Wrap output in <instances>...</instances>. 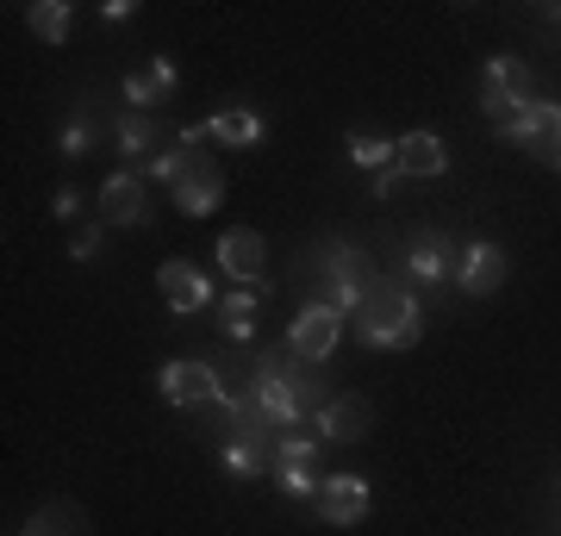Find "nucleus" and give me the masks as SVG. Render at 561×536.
I'll return each instance as SVG.
<instances>
[{"instance_id": "nucleus-1", "label": "nucleus", "mask_w": 561, "mask_h": 536, "mask_svg": "<svg viewBox=\"0 0 561 536\" xmlns=\"http://www.w3.org/2000/svg\"><path fill=\"white\" fill-rule=\"evenodd\" d=\"M356 318H362V343H368V350H412L419 331H424L419 299L405 294V287H368Z\"/></svg>"}, {"instance_id": "nucleus-2", "label": "nucleus", "mask_w": 561, "mask_h": 536, "mask_svg": "<svg viewBox=\"0 0 561 536\" xmlns=\"http://www.w3.org/2000/svg\"><path fill=\"white\" fill-rule=\"evenodd\" d=\"M157 387H162V399L169 406H206V399H231L225 394V375H219V362H169L157 375Z\"/></svg>"}, {"instance_id": "nucleus-3", "label": "nucleus", "mask_w": 561, "mask_h": 536, "mask_svg": "<svg viewBox=\"0 0 561 536\" xmlns=\"http://www.w3.org/2000/svg\"><path fill=\"white\" fill-rule=\"evenodd\" d=\"M213 138V144H225V150H250V144H262V119L250 113V106H225V113H213V119H201V125H187L175 144H201Z\"/></svg>"}, {"instance_id": "nucleus-4", "label": "nucleus", "mask_w": 561, "mask_h": 536, "mask_svg": "<svg viewBox=\"0 0 561 536\" xmlns=\"http://www.w3.org/2000/svg\"><path fill=\"white\" fill-rule=\"evenodd\" d=\"M324 269H331V287H337L331 306H337V312H356L362 294L375 287V262L362 256V250H350V243H331V250H324Z\"/></svg>"}, {"instance_id": "nucleus-5", "label": "nucleus", "mask_w": 561, "mask_h": 536, "mask_svg": "<svg viewBox=\"0 0 561 536\" xmlns=\"http://www.w3.org/2000/svg\"><path fill=\"white\" fill-rule=\"evenodd\" d=\"M101 219L106 225H144L150 219V181L138 169H119V175L101 181Z\"/></svg>"}, {"instance_id": "nucleus-6", "label": "nucleus", "mask_w": 561, "mask_h": 536, "mask_svg": "<svg viewBox=\"0 0 561 536\" xmlns=\"http://www.w3.org/2000/svg\"><path fill=\"white\" fill-rule=\"evenodd\" d=\"M337 331H343V312L324 299V306H306L300 318H294V331H287V350L306 362H324L331 350H337Z\"/></svg>"}, {"instance_id": "nucleus-7", "label": "nucleus", "mask_w": 561, "mask_h": 536, "mask_svg": "<svg viewBox=\"0 0 561 536\" xmlns=\"http://www.w3.org/2000/svg\"><path fill=\"white\" fill-rule=\"evenodd\" d=\"M157 287H162V306L169 312H201V306H213V281L194 269V262H162L157 269Z\"/></svg>"}, {"instance_id": "nucleus-8", "label": "nucleus", "mask_w": 561, "mask_h": 536, "mask_svg": "<svg viewBox=\"0 0 561 536\" xmlns=\"http://www.w3.org/2000/svg\"><path fill=\"white\" fill-rule=\"evenodd\" d=\"M312 505H319L324 524H362V517H368V480L362 475H324Z\"/></svg>"}, {"instance_id": "nucleus-9", "label": "nucleus", "mask_w": 561, "mask_h": 536, "mask_svg": "<svg viewBox=\"0 0 561 536\" xmlns=\"http://www.w3.org/2000/svg\"><path fill=\"white\" fill-rule=\"evenodd\" d=\"M219 199H225V175L213 169V157H194V169L175 181V206L187 213V219H206V213H219Z\"/></svg>"}, {"instance_id": "nucleus-10", "label": "nucleus", "mask_w": 561, "mask_h": 536, "mask_svg": "<svg viewBox=\"0 0 561 536\" xmlns=\"http://www.w3.org/2000/svg\"><path fill=\"white\" fill-rule=\"evenodd\" d=\"M219 269L231 281H262V269H268V238L250 231V225L225 231V238H219Z\"/></svg>"}, {"instance_id": "nucleus-11", "label": "nucleus", "mask_w": 561, "mask_h": 536, "mask_svg": "<svg viewBox=\"0 0 561 536\" xmlns=\"http://www.w3.org/2000/svg\"><path fill=\"white\" fill-rule=\"evenodd\" d=\"M542 169H561V106L556 100H530V113H524V144Z\"/></svg>"}, {"instance_id": "nucleus-12", "label": "nucleus", "mask_w": 561, "mask_h": 536, "mask_svg": "<svg viewBox=\"0 0 561 536\" xmlns=\"http://www.w3.org/2000/svg\"><path fill=\"white\" fill-rule=\"evenodd\" d=\"M405 269L419 281H456L461 275V250H456V238H443V231H424V238H412V256H405Z\"/></svg>"}, {"instance_id": "nucleus-13", "label": "nucleus", "mask_w": 561, "mask_h": 536, "mask_svg": "<svg viewBox=\"0 0 561 536\" xmlns=\"http://www.w3.org/2000/svg\"><path fill=\"white\" fill-rule=\"evenodd\" d=\"M393 169L400 175H443L449 150H443L437 132H405V138H393Z\"/></svg>"}, {"instance_id": "nucleus-14", "label": "nucleus", "mask_w": 561, "mask_h": 536, "mask_svg": "<svg viewBox=\"0 0 561 536\" xmlns=\"http://www.w3.org/2000/svg\"><path fill=\"white\" fill-rule=\"evenodd\" d=\"M505 269H512V262H505V250L500 243H468V250H461V294H493V287H500L505 281Z\"/></svg>"}, {"instance_id": "nucleus-15", "label": "nucleus", "mask_w": 561, "mask_h": 536, "mask_svg": "<svg viewBox=\"0 0 561 536\" xmlns=\"http://www.w3.org/2000/svg\"><path fill=\"white\" fill-rule=\"evenodd\" d=\"M368 424H375L368 399H331V406L319 412V437L324 443H362L368 437Z\"/></svg>"}, {"instance_id": "nucleus-16", "label": "nucleus", "mask_w": 561, "mask_h": 536, "mask_svg": "<svg viewBox=\"0 0 561 536\" xmlns=\"http://www.w3.org/2000/svg\"><path fill=\"white\" fill-rule=\"evenodd\" d=\"M175 94V62H144V69H131L125 76V100H131V113H150V106H162V100Z\"/></svg>"}, {"instance_id": "nucleus-17", "label": "nucleus", "mask_w": 561, "mask_h": 536, "mask_svg": "<svg viewBox=\"0 0 561 536\" xmlns=\"http://www.w3.org/2000/svg\"><path fill=\"white\" fill-rule=\"evenodd\" d=\"M113 144H119L131 162H157L162 157V125L150 119V113H125V119L113 125Z\"/></svg>"}, {"instance_id": "nucleus-18", "label": "nucleus", "mask_w": 561, "mask_h": 536, "mask_svg": "<svg viewBox=\"0 0 561 536\" xmlns=\"http://www.w3.org/2000/svg\"><path fill=\"white\" fill-rule=\"evenodd\" d=\"M25 25H32L44 44H62L69 25H76V7H69V0H38V7H25Z\"/></svg>"}, {"instance_id": "nucleus-19", "label": "nucleus", "mask_w": 561, "mask_h": 536, "mask_svg": "<svg viewBox=\"0 0 561 536\" xmlns=\"http://www.w3.org/2000/svg\"><path fill=\"white\" fill-rule=\"evenodd\" d=\"M343 150H350V162H356V169H375V175H381V169H393V138H381V132H350V138H343Z\"/></svg>"}, {"instance_id": "nucleus-20", "label": "nucleus", "mask_w": 561, "mask_h": 536, "mask_svg": "<svg viewBox=\"0 0 561 536\" xmlns=\"http://www.w3.org/2000/svg\"><path fill=\"white\" fill-rule=\"evenodd\" d=\"M219 324H225V338H231V343H250V324H256V294H250V287L225 294L219 299Z\"/></svg>"}, {"instance_id": "nucleus-21", "label": "nucleus", "mask_w": 561, "mask_h": 536, "mask_svg": "<svg viewBox=\"0 0 561 536\" xmlns=\"http://www.w3.org/2000/svg\"><path fill=\"white\" fill-rule=\"evenodd\" d=\"M194 157H201L194 144H169V150H162L157 162H144V181H157V187H175V181L187 175V169H194Z\"/></svg>"}, {"instance_id": "nucleus-22", "label": "nucleus", "mask_w": 561, "mask_h": 536, "mask_svg": "<svg viewBox=\"0 0 561 536\" xmlns=\"http://www.w3.org/2000/svg\"><path fill=\"white\" fill-rule=\"evenodd\" d=\"M486 88L493 94H512V100H530V69L518 57H493L486 62Z\"/></svg>"}, {"instance_id": "nucleus-23", "label": "nucleus", "mask_w": 561, "mask_h": 536, "mask_svg": "<svg viewBox=\"0 0 561 536\" xmlns=\"http://www.w3.org/2000/svg\"><path fill=\"white\" fill-rule=\"evenodd\" d=\"M25 536H88V524H81L76 505H44V512L25 524Z\"/></svg>"}, {"instance_id": "nucleus-24", "label": "nucleus", "mask_w": 561, "mask_h": 536, "mask_svg": "<svg viewBox=\"0 0 561 536\" xmlns=\"http://www.w3.org/2000/svg\"><path fill=\"white\" fill-rule=\"evenodd\" d=\"M312 461H319V437H306V431L275 437V475L280 468H312Z\"/></svg>"}, {"instance_id": "nucleus-25", "label": "nucleus", "mask_w": 561, "mask_h": 536, "mask_svg": "<svg viewBox=\"0 0 561 536\" xmlns=\"http://www.w3.org/2000/svg\"><path fill=\"white\" fill-rule=\"evenodd\" d=\"M101 238H106L101 225H81L76 238H69V256H76V262H88V256H101Z\"/></svg>"}, {"instance_id": "nucleus-26", "label": "nucleus", "mask_w": 561, "mask_h": 536, "mask_svg": "<svg viewBox=\"0 0 561 536\" xmlns=\"http://www.w3.org/2000/svg\"><path fill=\"white\" fill-rule=\"evenodd\" d=\"M62 150H69V157H81V150H88V144H94V132H88V119H76V125H62Z\"/></svg>"}, {"instance_id": "nucleus-27", "label": "nucleus", "mask_w": 561, "mask_h": 536, "mask_svg": "<svg viewBox=\"0 0 561 536\" xmlns=\"http://www.w3.org/2000/svg\"><path fill=\"white\" fill-rule=\"evenodd\" d=\"M50 213H57V219H76V213H81V194H76V187H57Z\"/></svg>"}, {"instance_id": "nucleus-28", "label": "nucleus", "mask_w": 561, "mask_h": 536, "mask_svg": "<svg viewBox=\"0 0 561 536\" xmlns=\"http://www.w3.org/2000/svg\"><path fill=\"white\" fill-rule=\"evenodd\" d=\"M131 13H138L131 0H106V7H101V20H106V25H125V20H131Z\"/></svg>"}, {"instance_id": "nucleus-29", "label": "nucleus", "mask_w": 561, "mask_h": 536, "mask_svg": "<svg viewBox=\"0 0 561 536\" xmlns=\"http://www.w3.org/2000/svg\"><path fill=\"white\" fill-rule=\"evenodd\" d=\"M400 187H405V175H400V169H381V175H375V194H400Z\"/></svg>"}]
</instances>
